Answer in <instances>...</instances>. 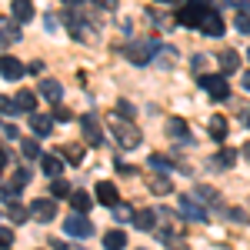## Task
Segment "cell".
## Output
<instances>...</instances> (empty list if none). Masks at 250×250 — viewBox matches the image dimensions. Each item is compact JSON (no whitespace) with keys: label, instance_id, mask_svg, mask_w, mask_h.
I'll use <instances>...</instances> for the list:
<instances>
[{"label":"cell","instance_id":"1","mask_svg":"<svg viewBox=\"0 0 250 250\" xmlns=\"http://www.w3.org/2000/svg\"><path fill=\"white\" fill-rule=\"evenodd\" d=\"M107 124H110V134H114V140L124 147V150H134V147H140L144 134H140V127H137L134 120H127V117H120V114L114 110V114L107 117Z\"/></svg>","mask_w":250,"mask_h":250},{"label":"cell","instance_id":"2","mask_svg":"<svg viewBox=\"0 0 250 250\" xmlns=\"http://www.w3.org/2000/svg\"><path fill=\"white\" fill-rule=\"evenodd\" d=\"M160 50H164V47H160L157 40H134V43L124 47V57L130 60V63H137V67H144V63H150Z\"/></svg>","mask_w":250,"mask_h":250},{"label":"cell","instance_id":"3","mask_svg":"<svg viewBox=\"0 0 250 250\" xmlns=\"http://www.w3.org/2000/svg\"><path fill=\"white\" fill-rule=\"evenodd\" d=\"M197 83L213 97V100H230V83L224 74H197Z\"/></svg>","mask_w":250,"mask_h":250},{"label":"cell","instance_id":"4","mask_svg":"<svg viewBox=\"0 0 250 250\" xmlns=\"http://www.w3.org/2000/svg\"><path fill=\"white\" fill-rule=\"evenodd\" d=\"M204 14H207V7H204V3H197V0H190L187 7H180V10H177V20H180L184 27H200V23H204Z\"/></svg>","mask_w":250,"mask_h":250},{"label":"cell","instance_id":"5","mask_svg":"<svg viewBox=\"0 0 250 250\" xmlns=\"http://www.w3.org/2000/svg\"><path fill=\"white\" fill-rule=\"evenodd\" d=\"M63 233H70V237L83 240V237H90V233H94V224H90L83 213H70V217H67V224H63Z\"/></svg>","mask_w":250,"mask_h":250},{"label":"cell","instance_id":"6","mask_svg":"<svg viewBox=\"0 0 250 250\" xmlns=\"http://www.w3.org/2000/svg\"><path fill=\"white\" fill-rule=\"evenodd\" d=\"M200 30L207 34V37H224V30H227V23H224V17L213 10V7H207V14H204V23H200Z\"/></svg>","mask_w":250,"mask_h":250},{"label":"cell","instance_id":"7","mask_svg":"<svg viewBox=\"0 0 250 250\" xmlns=\"http://www.w3.org/2000/svg\"><path fill=\"white\" fill-rule=\"evenodd\" d=\"M94 193H97V200H100L104 207H110V210H117V207H120V193H117V187L110 184V180H100Z\"/></svg>","mask_w":250,"mask_h":250},{"label":"cell","instance_id":"8","mask_svg":"<svg viewBox=\"0 0 250 250\" xmlns=\"http://www.w3.org/2000/svg\"><path fill=\"white\" fill-rule=\"evenodd\" d=\"M0 70H3V80H20L23 74H27V67H23L17 57H10V54L0 57Z\"/></svg>","mask_w":250,"mask_h":250},{"label":"cell","instance_id":"9","mask_svg":"<svg viewBox=\"0 0 250 250\" xmlns=\"http://www.w3.org/2000/svg\"><path fill=\"white\" fill-rule=\"evenodd\" d=\"M80 127H83V140H87V144H100V140H104V130H100V124H97L94 120V114H83L80 117Z\"/></svg>","mask_w":250,"mask_h":250},{"label":"cell","instance_id":"10","mask_svg":"<svg viewBox=\"0 0 250 250\" xmlns=\"http://www.w3.org/2000/svg\"><path fill=\"white\" fill-rule=\"evenodd\" d=\"M30 210H34V217H37L40 224H50V220L57 217V204L43 197V200H34V204H30Z\"/></svg>","mask_w":250,"mask_h":250},{"label":"cell","instance_id":"11","mask_svg":"<svg viewBox=\"0 0 250 250\" xmlns=\"http://www.w3.org/2000/svg\"><path fill=\"white\" fill-rule=\"evenodd\" d=\"M10 17L17 20V23L34 20V0H10Z\"/></svg>","mask_w":250,"mask_h":250},{"label":"cell","instance_id":"12","mask_svg":"<svg viewBox=\"0 0 250 250\" xmlns=\"http://www.w3.org/2000/svg\"><path fill=\"white\" fill-rule=\"evenodd\" d=\"M180 213H184L187 220H193V224H204V220H207V210L197 207L193 197H180Z\"/></svg>","mask_w":250,"mask_h":250},{"label":"cell","instance_id":"13","mask_svg":"<svg viewBox=\"0 0 250 250\" xmlns=\"http://www.w3.org/2000/svg\"><path fill=\"white\" fill-rule=\"evenodd\" d=\"M40 170L47 173L50 180H57L60 170H63V157H60V154H43V157H40Z\"/></svg>","mask_w":250,"mask_h":250},{"label":"cell","instance_id":"14","mask_svg":"<svg viewBox=\"0 0 250 250\" xmlns=\"http://www.w3.org/2000/svg\"><path fill=\"white\" fill-rule=\"evenodd\" d=\"M157 237H160V244L170 250H187V240L180 237V230H173V227H164V230H157Z\"/></svg>","mask_w":250,"mask_h":250},{"label":"cell","instance_id":"15","mask_svg":"<svg viewBox=\"0 0 250 250\" xmlns=\"http://www.w3.org/2000/svg\"><path fill=\"white\" fill-rule=\"evenodd\" d=\"M40 97H43V100H50V104L57 107L60 97H63V87H60L57 80H40Z\"/></svg>","mask_w":250,"mask_h":250},{"label":"cell","instance_id":"16","mask_svg":"<svg viewBox=\"0 0 250 250\" xmlns=\"http://www.w3.org/2000/svg\"><path fill=\"white\" fill-rule=\"evenodd\" d=\"M50 124L54 120L47 114H30V130H34V137H50V130H54Z\"/></svg>","mask_w":250,"mask_h":250},{"label":"cell","instance_id":"17","mask_svg":"<svg viewBox=\"0 0 250 250\" xmlns=\"http://www.w3.org/2000/svg\"><path fill=\"white\" fill-rule=\"evenodd\" d=\"M3 213H7V220H10V224H23L27 217H34V210H27V207H23V204H17V200H10Z\"/></svg>","mask_w":250,"mask_h":250},{"label":"cell","instance_id":"18","mask_svg":"<svg viewBox=\"0 0 250 250\" xmlns=\"http://www.w3.org/2000/svg\"><path fill=\"white\" fill-rule=\"evenodd\" d=\"M207 130H210L213 140H224V137H227V130H230V127H227V117H224V114H213L210 124H207Z\"/></svg>","mask_w":250,"mask_h":250},{"label":"cell","instance_id":"19","mask_svg":"<svg viewBox=\"0 0 250 250\" xmlns=\"http://www.w3.org/2000/svg\"><path fill=\"white\" fill-rule=\"evenodd\" d=\"M217 60H220V67H224V74H237V70H240V57H237L233 50H220Z\"/></svg>","mask_w":250,"mask_h":250},{"label":"cell","instance_id":"20","mask_svg":"<svg viewBox=\"0 0 250 250\" xmlns=\"http://www.w3.org/2000/svg\"><path fill=\"white\" fill-rule=\"evenodd\" d=\"M124 247H127V233H124V230L104 233V250H124Z\"/></svg>","mask_w":250,"mask_h":250},{"label":"cell","instance_id":"21","mask_svg":"<svg viewBox=\"0 0 250 250\" xmlns=\"http://www.w3.org/2000/svg\"><path fill=\"white\" fill-rule=\"evenodd\" d=\"M167 134H170V137H177V140H190L187 120H180V117H170V124H167Z\"/></svg>","mask_w":250,"mask_h":250},{"label":"cell","instance_id":"22","mask_svg":"<svg viewBox=\"0 0 250 250\" xmlns=\"http://www.w3.org/2000/svg\"><path fill=\"white\" fill-rule=\"evenodd\" d=\"M14 100H17V110H27V114H34V107H37V94L34 90H20Z\"/></svg>","mask_w":250,"mask_h":250},{"label":"cell","instance_id":"23","mask_svg":"<svg viewBox=\"0 0 250 250\" xmlns=\"http://www.w3.org/2000/svg\"><path fill=\"white\" fill-rule=\"evenodd\" d=\"M154 224H157V213L154 210H137V217H134L137 230H154Z\"/></svg>","mask_w":250,"mask_h":250},{"label":"cell","instance_id":"24","mask_svg":"<svg viewBox=\"0 0 250 250\" xmlns=\"http://www.w3.org/2000/svg\"><path fill=\"white\" fill-rule=\"evenodd\" d=\"M57 154L63 157V160H70V164H80V160H83V147H80V144H67V147H60Z\"/></svg>","mask_w":250,"mask_h":250},{"label":"cell","instance_id":"25","mask_svg":"<svg viewBox=\"0 0 250 250\" xmlns=\"http://www.w3.org/2000/svg\"><path fill=\"white\" fill-rule=\"evenodd\" d=\"M170 190H173L170 177H154V180H150V193H157V197H167Z\"/></svg>","mask_w":250,"mask_h":250},{"label":"cell","instance_id":"26","mask_svg":"<svg viewBox=\"0 0 250 250\" xmlns=\"http://www.w3.org/2000/svg\"><path fill=\"white\" fill-rule=\"evenodd\" d=\"M70 204H74V210H77V213H83L87 207H90V193H87V190H74Z\"/></svg>","mask_w":250,"mask_h":250},{"label":"cell","instance_id":"27","mask_svg":"<svg viewBox=\"0 0 250 250\" xmlns=\"http://www.w3.org/2000/svg\"><path fill=\"white\" fill-rule=\"evenodd\" d=\"M10 180H14V193H17V190H23V187L30 184V170H27V167H17Z\"/></svg>","mask_w":250,"mask_h":250},{"label":"cell","instance_id":"28","mask_svg":"<svg viewBox=\"0 0 250 250\" xmlns=\"http://www.w3.org/2000/svg\"><path fill=\"white\" fill-rule=\"evenodd\" d=\"M20 154L27 157V160H37L40 157V144L37 140H20Z\"/></svg>","mask_w":250,"mask_h":250},{"label":"cell","instance_id":"29","mask_svg":"<svg viewBox=\"0 0 250 250\" xmlns=\"http://www.w3.org/2000/svg\"><path fill=\"white\" fill-rule=\"evenodd\" d=\"M233 164H237V150H230V147L217 150V167H233Z\"/></svg>","mask_w":250,"mask_h":250},{"label":"cell","instance_id":"30","mask_svg":"<svg viewBox=\"0 0 250 250\" xmlns=\"http://www.w3.org/2000/svg\"><path fill=\"white\" fill-rule=\"evenodd\" d=\"M237 30L240 34H250V3H244L240 14H237Z\"/></svg>","mask_w":250,"mask_h":250},{"label":"cell","instance_id":"31","mask_svg":"<svg viewBox=\"0 0 250 250\" xmlns=\"http://www.w3.org/2000/svg\"><path fill=\"white\" fill-rule=\"evenodd\" d=\"M50 193H54V197H74V190H70V184H67V180H54V184H50Z\"/></svg>","mask_w":250,"mask_h":250},{"label":"cell","instance_id":"32","mask_svg":"<svg viewBox=\"0 0 250 250\" xmlns=\"http://www.w3.org/2000/svg\"><path fill=\"white\" fill-rule=\"evenodd\" d=\"M10 40H20V30L10 20H3V47H10Z\"/></svg>","mask_w":250,"mask_h":250},{"label":"cell","instance_id":"33","mask_svg":"<svg viewBox=\"0 0 250 250\" xmlns=\"http://www.w3.org/2000/svg\"><path fill=\"white\" fill-rule=\"evenodd\" d=\"M134 217H137V213L130 210L127 204H120V207L114 210V220H117V224H127V220H134Z\"/></svg>","mask_w":250,"mask_h":250},{"label":"cell","instance_id":"34","mask_svg":"<svg viewBox=\"0 0 250 250\" xmlns=\"http://www.w3.org/2000/svg\"><path fill=\"white\" fill-rule=\"evenodd\" d=\"M117 114H120V117H127V120H134L137 110H134V104H130V100H120V104H117Z\"/></svg>","mask_w":250,"mask_h":250},{"label":"cell","instance_id":"35","mask_svg":"<svg viewBox=\"0 0 250 250\" xmlns=\"http://www.w3.org/2000/svg\"><path fill=\"white\" fill-rule=\"evenodd\" d=\"M0 244H3V250H10V244H14V233H10V227H3V230H0Z\"/></svg>","mask_w":250,"mask_h":250},{"label":"cell","instance_id":"36","mask_svg":"<svg viewBox=\"0 0 250 250\" xmlns=\"http://www.w3.org/2000/svg\"><path fill=\"white\" fill-rule=\"evenodd\" d=\"M3 137H7V140H17V137H20V130L14 127V124H10V120L3 124Z\"/></svg>","mask_w":250,"mask_h":250},{"label":"cell","instance_id":"37","mask_svg":"<svg viewBox=\"0 0 250 250\" xmlns=\"http://www.w3.org/2000/svg\"><path fill=\"white\" fill-rule=\"evenodd\" d=\"M227 213H230V220H237V224H247V213H244V210H237V207H230Z\"/></svg>","mask_w":250,"mask_h":250},{"label":"cell","instance_id":"38","mask_svg":"<svg viewBox=\"0 0 250 250\" xmlns=\"http://www.w3.org/2000/svg\"><path fill=\"white\" fill-rule=\"evenodd\" d=\"M54 120H70V110H67V107H54Z\"/></svg>","mask_w":250,"mask_h":250},{"label":"cell","instance_id":"39","mask_svg":"<svg viewBox=\"0 0 250 250\" xmlns=\"http://www.w3.org/2000/svg\"><path fill=\"white\" fill-rule=\"evenodd\" d=\"M94 3H97V7H104V10H114V7H117V0H94Z\"/></svg>","mask_w":250,"mask_h":250},{"label":"cell","instance_id":"40","mask_svg":"<svg viewBox=\"0 0 250 250\" xmlns=\"http://www.w3.org/2000/svg\"><path fill=\"white\" fill-rule=\"evenodd\" d=\"M204 63H207V57H200V54H197V57H193V70L200 74V70H204Z\"/></svg>","mask_w":250,"mask_h":250},{"label":"cell","instance_id":"41","mask_svg":"<svg viewBox=\"0 0 250 250\" xmlns=\"http://www.w3.org/2000/svg\"><path fill=\"white\" fill-rule=\"evenodd\" d=\"M240 83H244V90H250V70L244 74V77H240Z\"/></svg>","mask_w":250,"mask_h":250},{"label":"cell","instance_id":"42","mask_svg":"<svg viewBox=\"0 0 250 250\" xmlns=\"http://www.w3.org/2000/svg\"><path fill=\"white\" fill-rule=\"evenodd\" d=\"M240 154H244V157H247V160H250V144H247V147H244V150H240Z\"/></svg>","mask_w":250,"mask_h":250},{"label":"cell","instance_id":"43","mask_svg":"<svg viewBox=\"0 0 250 250\" xmlns=\"http://www.w3.org/2000/svg\"><path fill=\"white\" fill-rule=\"evenodd\" d=\"M54 250H67V247H63V244H54Z\"/></svg>","mask_w":250,"mask_h":250},{"label":"cell","instance_id":"44","mask_svg":"<svg viewBox=\"0 0 250 250\" xmlns=\"http://www.w3.org/2000/svg\"><path fill=\"white\" fill-rule=\"evenodd\" d=\"M63 3H80V0H63Z\"/></svg>","mask_w":250,"mask_h":250},{"label":"cell","instance_id":"45","mask_svg":"<svg viewBox=\"0 0 250 250\" xmlns=\"http://www.w3.org/2000/svg\"><path fill=\"white\" fill-rule=\"evenodd\" d=\"M247 60H250V50H247Z\"/></svg>","mask_w":250,"mask_h":250},{"label":"cell","instance_id":"46","mask_svg":"<svg viewBox=\"0 0 250 250\" xmlns=\"http://www.w3.org/2000/svg\"><path fill=\"white\" fill-rule=\"evenodd\" d=\"M160 3H167V0H160Z\"/></svg>","mask_w":250,"mask_h":250}]
</instances>
